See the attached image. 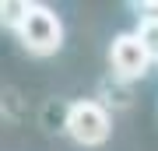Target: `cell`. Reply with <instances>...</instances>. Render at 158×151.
Wrapping results in <instances>:
<instances>
[{
    "label": "cell",
    "instance_id": "7a4b0ae2",
    "mask_svg": "<svg viewBox=\"0 0 158 151\" xmlns=\"http://www.w3.org/2000/svg\"><path fill=\"white\" fill-rule=\"evenodd\" d=\"M63 130H67L81 148H98V144L109 141V134H113V116H109V109L102 106V102L81 99V102H74V106H67Z\"/></svg>",
    "mask_w": 158,
    "mask_h": 151
},
{
    "label": "cell",
    "instance_id": "5b68a950",
    "mask_svg": "<svg viewBox=\"0 0 158 151\" xmlns=\"http://www.w3.org/2000/svg\"><path fill=\"white\" fill-rule=\"evenodd\" d=\"M137 39H141V46H144V53L151 56V63L158 60V21L155 18H141V25H137Z\"/></svg>",
    "mask_w": 158,
    "mask_h": 151
},
{
    "label": "cell",
    "instance_id": "3957f363",
    "mask_svg": "<svg viewBox=\"0 0 158 151\" xmlns=\"http://www.w3.org/2000/svg\"><path fill=\"white\" fill-rule=\"evenodd\" d=\"M109 63H113V74L119 81H137L151 70V56L144 53L141 39L134 32H119L113 46H109Z\"/></svg>",
    "mask_w": 158,
    "mask_h": 151
},
{
    "label": "cell",
    "instance_id": "277c9868",
    "mask_svg": "<svg viewBox=\"0 0 158 151\" xmlns=\"http://www.w3.org/2000/svg\"><path fill=\"white\" fill-rule=\"evenodd\" d=\"M25 14H28V4L25 0H0V25L11 28V32H18L25 21Z\"/></svg>",
    "mask_w": 158,
    "mask_h": 151
},
{
    "label": "cell",
    "instance_id": "6da1fadb",
    "mask_svg": "<svg viewBox=\"0 0 158 151\" xmlns=\"http://www.w3.org/2000/svg\"><path fill=\"white\" fill-rule=\"evenodd\" d=\"M18 39L32 56H53L63 46V21L53 7L46 4H28L21 28H18Z\"/></svg>",
    "mask_w": 158,
    "mask_h": 151
}]
</instances>
